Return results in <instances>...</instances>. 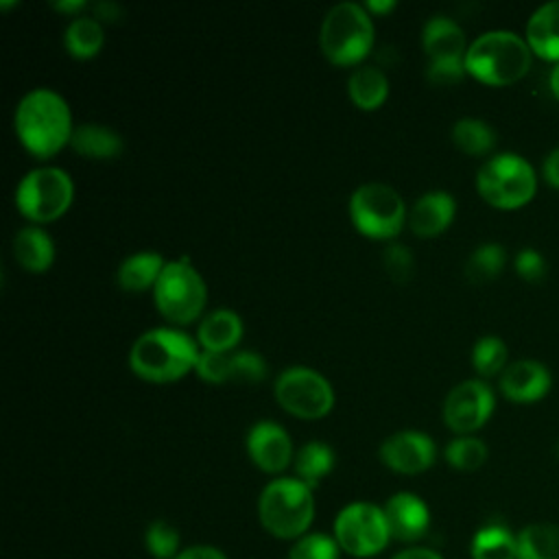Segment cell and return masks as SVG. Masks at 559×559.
Masks as SVG:
<instances>
[{"instance_id": "cell-1", "label": "cell", "mask_w": 559, "mask_h": 559, "mask_svg": "<svg viewBox=\"0 0 559 559\" xmlns=\"http://www.w3.org/2000/svg\"><path fill=\"white\" fill-rule=\"evenodd\" d=\"M74 127L68 100L52 87L28 90L13 114L20 144L37 159H50L70 146Z\"/></svg>"}, {"instance_id": "cell-2", "label": "cell", "mask_w": 559, "mask_h": 559, "mask_svg": "<svg viewBox=\"0 0 559 559\" xmlns=\"http://www.w3.org/2000/svg\"><path fill=\"white\" fill-rule=\"evenodd\" d=\"M201 347L183 328L162 325L142 332L129 349L131 371L153 384H170L197 371Z\"/></svg>"}, {"instance_id": "cell-3", "label": "cell", "mask_w": 559, "mask_h": 559, "mask_svg": "<svg viewBox=\"0 0 559 559\" xmlns=\"http://www.w3.org/2000/svg\"><path fill=\"white\" fill-rule=\"evenodd\" d=\"M533 50L526 37L513 31H487L478 35L465 55V70L476 81L493 87L520 81L531 68Z\"/></svg>"}, {"instance_id": "cell-4", "label": "cell", "mask_w": 559, "mask_h": 559, "mask_svg": "<svg viewBox=\"0 0 559 559\" xmlns=\"http://www.w3.org/2000/svg\"><path fill=\"white\" fill-rule=\"evenodd\" d=\"M373 17L360 2H338L325 13L321 22V52L334 66H362L373 50Z\"/></svg>"}, {"instance_id": "cell-5", "label": "cell", "mask_w": 559, "mask_h": 559, "mask_svg": "<svg viewBox=\"0 0 559 559\" xmlns=\"http://www.w3.org/2000/svg\"><path fill=\"white\" fill-rule=\"evenodd\" d=\"M258 518L269 535L277 539H299L314 520L312 487L297 476L273 478L260 491Z\"/></svg>"}, {"instance_id": "cell-6", "label": "cell", "mask_w": 559, "mask_h": 559, "mask_svg": "<svg viewBox=\"0 0 559 559\" xmlns=\"http://www.w3.org/2000/svg\"><path fill=\"white\" fill-rule=\"evenodd\" d=\"M153 304L170 325H190L205 314L207 284L188 258L168 260L153 288Z\"/></svg>"}, {"instance_id": "cell-7", "label": "cell", "mask_w": 559, "mask_h": 559, "mask_svg": "<svg viewBox=\"0 0 559 559\" xmlns=\"http://www.w3.org/2000/svg\"><path fill=\"white\" fill-rule=\"evenodd\" d=\"M15 207L31 225H46L61 218L74 201V181L59 166L31 168L15 186Z\"/></svg>"}, {"instance_id": "cell-8", "label": "cell", "mask_w": 559, "mask_h": 559, "mask_svg": "<svg viewBox=\"0 0 559 559\" xmlns=\"http://www.w3.org/2000/svg\"><path fill=\"white\" fill-rule=\"evenodd\" d=\"M347 212L356 231L371 240H393L408 223V207L402 194L382 181L358 186L349 197Z\"/></svg>"}, {"instance_id": "cell-9", "label": "cell", "mask_w": 559, "mask_h": 559, "mask_svg": "<svg viewBox=\"0 0 559 559\" xmlns=\"http://www.w3.org/2000/svg\"><path fill=\"white\" fill-rule=\"evenodd\" d=\"M535 188V170L518 153H498L483 162L476 173L478 194L498 210L522 207L533 199Z\"/></svg>"}, {"instance_id": "cell-10", "label": "cell", "mask_w": 559, "mask_h": 559, "mask_svg": "<svg viewBox=\"0 0 559 559\" xmlns=\"http://www.w3.org/2000/svg\"><path fill=\"white\" fill-rule=\"evenodd\" d=\"M273 395L280 408L299 419H321L336 402L332 382L312 367L290 365L273 384Z\"/></svg>"}, {"instance_id": "cell-11", "label": "cell", "mask_w": 559, "mask_h": 559, "mask_svg": "<svg viewBox=\"0 0 559 559\" xmlns=\"http://www.w3.org/2000/svg\"><path fill=\"white\" fill-rule=\"evenodd\" d=\"M334 539L352 557L367 559L380 555L391 542L384 509L367 500L345 504L334 518Z\"/></svg>"}, {"instance_id": "cell-12", "label": "cell", "mask_w": 559, "mask_h": 559, "mask_svg": "<svg viewBox=\"0 0 559 559\" xmlns=\"http://www.w3.org/2000/svg\"><path fill=\"white\" fill-rule=\"evenodd\" d=\"M496 397L485 380H463L454 384L443 400V421L456 435H472L487 424Z\"/></svg>"}, {"instance_id": "cell-13", "label": "cell", "mask_w": 559, "mask_h": 559, "mask_svg": "<svg viewBox=\"0 0 559 559\" xmlns=\"http://www.w3.org/2000/svg\"><path fill=\"white\" fill-rule=\"evenodd\" d=\"M207 384H255L266 378V360L253 349H234L225 354L201 352L194 371Z\"/></svg>"}, {"instance_id": "cell-14", "label": "cell", "mask_w": 559, "mask_h": 559, "mask_svg": "<svg viewBox=\"0 0 559 559\" xmlns=\"http://www.w3.org/2000/svg\"><path fill=\"white\" fill-rule=\"evenodd\" d=\"M378 456L391 472L415 476L435 463L437 445L432 437L421 430H397L380 443Z\"/></svg>"}, {"instance_id": "cell-15", "label": "cell", "mask_w": 559, "mask_h": 559, "mask_svg": "<svg viewBox=\"0 0 559 559\" xmlns=\"http://www.w3.org/2000/svg\"><path fill=\"white\" fill-rule=\"evenodd\" d=\"M245 448L251 463L264 474H282L295 459L290 435L271 419H260L247 430Z\"/></svg>"}, {"instance_id": "cell-16", "label": "cell", "mask_w": 559, "mask_h": 559, "mask_svg": "<svg viewBox=\"0 0 559 559\" xmlns=\"http://www.w3.org/2000/svg\"><path fill=\"white\" fill-rule=\"evenodd\" d=\"M384 518L391 531V539L417 542L430 526L428 504L411 491H397L384 502Z\"/></svg>"}, {"instance_id": "cell-17", "label": "cell", "mask_w": 559, "mask_h": 559, "mask_svg": "<svg viewBox=\"0 0 559 559\" xmlns=\"http://www.w3.org/2000/svg\"><path fill=\"white\" fill-rule=\"evenodd\" d=\"M550 389V373L539 360H515L500 373V391L507 400L531 404L542 400Z\"/></svg>"}, {"instance_id": "cell-18", "label": "cell", "mask_w": 559, "mask_h": 559, "mask_svg": "<svg viewBox=\"0 0 559 559\" xmlns=\"http://www.w3.org/2000/svg\"><path fill=\"white\" fill-rule=\"evenodd\" d=\"M245 323L231 308H214L203 314L197 328V343L201 352L225 354L240 347Z\"/></svg>"}, {"instance_id": "cell-19", "label": "cell", "mask_w": 559, "mask_h": 559, "mask_svg": "<svg viewBox=\"0 0 559 559\" xmlns=\"http://www.w3.org/2000/svg\"><path fill=\"white\" fill-rule=\"evenodd\" d=\"M456 214V201L445 190L424 192L408 210V227L415 236L432 238L450 227Z\"/></svg>"}, {"instance_id": "cell-20", "label": "cell", "mask_w": 559, "mask_h": 559, "mask_svg": "<svg viewBox=\"0 0 559 559\" xmlns=\"http://www.w3.org/2000/svg\"><path fill=\"white\" fill-rule=\"evenodd\" d=\"M421 48L428 61H465L469 44L452 17L432 15L421 28Z\"/></svg>"}, {"instance_id": "cell-21", "label": "cell", "mask_w": 559, "mask_h": 559, "mask_svg": "<svg viewBox=\"0 0 559 559\" xmlns=\"http://www.w3.org/2000/svg\"><path fill=\"white\" fill-rule=\"evenodd\" d=\"M55 240L41 225H24L13 236V258L28 273H44L55 264Z\"/></svg>"}, {"instance_id": "cell-22", "label": "cell", "mask_w": 559, "mask_h": 559, "mask_svg": "<svg viewBox=\"0 0 559 559\" xmlns=\"http://www.w3.org/2000/svg\"><path fill=\"white\" fill-rule=\"evenodd\" d=\"M168 260H164L157 251H138L127 255L118 269H116V284L127 293H144L153 290L164 266Z\"/></svg>"}, {"instance_id": "cell-23", "label": "cell", "mask_w": 559, "mask_h": 559, "mask_svg": "<svg viewBox=\"0 0 559 559\" xmlns=\"http://www.w3.org/2000/svg\"><path fill=\"white\" fill-rule=\"evenodd\" d=\"M526 44L548 61H559V0L542 4L526 22Z\"/></svg>"}, {"instance_id": "cell-24", "label": "cell", "mask_w": 559, "mask_h": 559, "mask_svg": "<svg viewBox=\"0 0 559 559\" xmlns=\"http://www.w3.org/2000/svg\"><path fill=\"white\" fill-rule=\"evenodd\" d=\"M347 96L362 111L380 109L389 98V76L382 68L362 63L347 79Z\"/></svg>"}, {"instance_id": "cell-25", "label": "cell", "mask_w": 559, "mask_h": 559, "mask_svg": "<svg viewBox=\"0 0 559 559\" xmlns=\"http://www.w3.org/2000/svg\"><path fill=\"white\" fill-rule=\"evenodd\" d=\"M70 148L85 159H114L122 153L124 142L114 129L105 124L83 122L74 127Z\"/></svg>"}, {"instance_id": "cell-26", "label": "cell", "mask_w": 559, "mask_h": 559, "mask_svg": "<svg viewBox=\"0 0 559 559\" xmlns=\"http://www.w3.org/2000/svg\"><path fill=\"white\" fill-rule=\"evenodd\" d=\"M105 46V26L94 15H79L70 20L63 31V48L79 61L94 59Z\"/></svg>"}, {"instance_id": "cell-27", "label": "cell", "mask_w": 559, "mask_h": 559, "mask_svg": "<svg viewBox=\"0 0 559 559\" xmlns=\"http://www.w3.org/2000/svg\"><path fill=\"white\" fill-rule=\"evenodd\" d=\"M334 461H336L334 450L328 443L308 441L295 452L293 469L301 483L314 489L334 469Z\"/></svg>"}, {"instance_id": "cell-28", "label": "cell", "mask_w": 559, "mask_h": 559, "mask_svg": "<svg viewBox=\"0 0 559 559\" xmlns=\"http://www.w3.org/2000/svg\"><path fill=\"white\" fill-rule=\"evenodd\" d=\"M515 559H559V526L548 522L528 524L515 535Z\"/></svg>"}, {"instance_id": "cell-29", "label": "cell", "mask_w": 559, "mask_h": 559, "mask_svg": "<svg viewBox=\"0 0 559 559\" xmlns=\"http://www.w3.org/2000/svg\"><path fill=\"white\" fill-rule=\"evenodd\" d=\"M469 555L472 559H515V535L500 524H487L472 537Z\"/></svg>"}, {"instance_id": "cell-30", "label": "cell", "mask_w": 559, "mask_h": 559, "mask_svg": "<svg viewBox=\"0 0 559 559\" xmlns=\"http://www.w3.org/2000/svg\"><path fill=\"white\" fill-rule=\"evenodd\" d=\"M452 142L465 155L478 157V155H487L496 146V133L485 120L465 116L454 122Z\"/></svg>"}, {"instance_id": "cell-31", "label": "cell", "mask_w": 559, "mask_h": 559, "mask_svg": "<svg viewBox=\"0 0 559 559\" xmlns=\"http://www.w3.org/2000/svg\"><path fill=\"white\" fill-rule=\"evenodd\" d=\"M504 262H507V251L502 245L483 242L469 253L465 262V275L469 282H476V284L491 282L504 269Z\"/></svg>"}, {"instance_id": "cell-32", "label": "cell", "mask_w": 559, "mask_h": 559, "mask_svg": "<svg viewBox=\"0 0 559 559\" xmlns=\"http://www.w3.org/2000/svg\"><path fill=\"white\" fill-rule=\"evenodd\" d=\"M507 345L502 338L487 334L480 336L472 347V367L480 378L498 376L507 369Z\"/></svg>"}, {"instance_id": "cell-33", "label": "cell", "mask_w": 559, "mask_h": 559, "mask_svg": "<svg viewBox=\"0 0 559 559\" xmlns=\"http://www.w3.org/2000/svg\"><path fill=\"white\" fill-rule=\"evenodd\" d=\"M487 445L472 435H459L445 445V461L459 472H474L487 461Z\"/></svg>"}, {"instance_id": "cell-34", "label": "cell", "mask_w": 559, "mask_h": 559, "mask_svg": "<svg viewBox=\"0 0 559 559\" xmlns=\"http://www.w3.org/2000/svg\"><path fill=\"white\" fill-rule=\"evenodd\" d=\"M144 544L153 559H175L179 555V533L166 520H155L148 524Z\"/></svg>"}, {"instance_id": "cell-35", "label": "cell", "mask_w": 559, "mask_h": 559, "mask_svg": "<svg viewBox=\"0 0 559 559\" xmlns=\"http://www.w3.org/2000/svg\"><path fill=\"white\" fill-rule=\"evenodd\" d=\"M341 548L334 535L306 533L288 550V559H338Z\"/></svg>"}, {"instance_id": "cell-36", "label": "cell", "mask_w": 559, "mask_h": 559, "mask_svg": "<svg viewBox=\"0 0 559 559\" xmlns=\"http://www.w3.org/2000/svg\"><path fill=\"white\" fill-rule=\"evenodd\" d=\"M382 266L393 282H406L413 275L415 260H413V253L408 247H404L400 242H389L382 249Z\"/></svg>"}, {"instance_id": "cell-37", "label": "cell", "mask_w": 559, "mask_h": 559, "mask_svg": "<svg viewBox=\"0 0 559 559\" xmlns=\"http://www.w3.org/2000/svg\"><path fill=\"white\" fill-rule=\"evenodd\" d=\"M465 74H467L465 61H428V68H426L428 81L441 87L459 83Z\"/></svg>"}, {"instance_id": "cell-38", "label": "cell", "mask_w": 559, "mask_h": 559, "mask_svg": "<svg viewBox=\"0 0 559 559\" xmlns=\"http://www.w3.org/2000/svg\"><path fill=\"white\" fill-rule=\"evenodd\" d=\"M515 271L526 282H539L546 273V262L539 251L535 249H522L515 255Z\"/></svg>"}, {"instance_id": "cell-39", "label": "cell", "mask_w": 559, "mask_h": 559, "mask_svg": "<svg viewBox=\"0 0 559 559\" xmlns=\"http://www.w3.org/2000/svg\"><path fill=\"white\" fill-rule=\"evenodd\" d=\"M175 559H227V555L210 544H197V546H188L183 550H179V555Z\"/></svg>"}, {"instance_id": "cell-40", "label": "cell", "mask_w": 559, "mask_h": 559, "mask_svg": "<svg viewBox=\"0 0 559 559\" xmlns=\"http://www.w3.org/2000/svg\"><path fill=\"white\" fill-rule=\"evenodd\" d=\"M90 9H92V15H94L100 24H105V22H116V20L120 17V13H122L120 4L109 2V0H105V2H96V4H92Z\"/></svg>"}, {"instance_id": "cell-41", "label": "cell", "mask_w": 559, "mask_h": 559, "mask_svg": "<svg viewBox=\"0 0 559 559\" xmlns=\"http://www.w3.org/2000/svg\"><path fill=\"white\" fill-rule=\"evenodd\" d=\"M542 173H544V179L552 186V188H559V148L550 151L544 159V166H542Z\"/></svg>"}, {"instance_id": "cell-42", "label": "cell", "mask_w": 559, "mask_h": 559, "mask_svg": "<svg viewBox=\"0 0 559 559\" xmlns=\"http://www.w3.org/2000/svg\"><path fill=\"white\" fill-rule=\"evenodd\" d=\"M52 9L59 13H68L74 20L83 15V11L90 9V4L85 0H59V2H52Z\"/></svg>"}, {"instance_id": "cell-43", "label": "cell", "mask_w": 559, "mask_h": 559, "mask_svg": "<svg viewBox=\"0 0 559 559\" xmlns=\"http://www.w3.org/2000/svg\"><path fill=\"white\" fill-rule=\"evenodd\" d=\"M391 559H443V557H441L437 550H432V548L413 546V548H406V550L395 552Z\"/></svg>"}, {"instance_id": "cell-44", "label": "cell", "mask_w": 559, "mask_h": 559, "mask_svg": "<svg viewBox=\"0 0 559 559\" xmlns=\"http://www.w3.org/2000/svg\"><path fill=\"white\" fill-rule=\"evenodd\" d=\"M362 4H365V9L369 11V15H371V17L389 15V13L397 7V2H395V0H367V2H362Z\"/></svg>"}, {"instance_id": "cell-45", "label": "cell", "mask_w": 559, "mask_h": 559, "mask_svg": "<svg viewBox=\"0 0 559 559\" xmlns=\"http://www.w3.org/2000/svg\"><path fill=\"white\" fill-rule=\"evenodd\" d=\"M550 90H552V94L559 98V63L552 68V72H550Z\"/></svg>"}, {"instance_id": "cell-46", "label": "cell", "mask_w": 559, "mask_h": 559, "mask_svg": "<svg viewBox=\"0 0 559 559\" xmlns=\"http://www.w3.org/2000/svg\"><path fill=\"white\" fill-rule=\"evenodd\" d=\"M557 452H559V448H557Z\"/></svg>"}]
</instances>
